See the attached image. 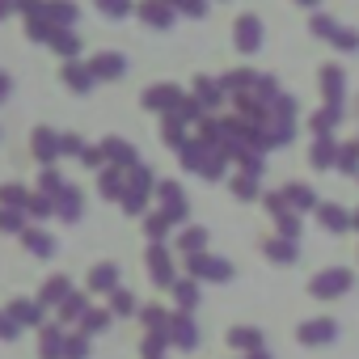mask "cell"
<instances>
[{
    "label": "cell",
    "mask_w": 359,
    "mask_h": 359,
    "mask_svg": "<svg viewBox=\"0 0 359 359\" xmlns=\"http://www.w3.org/2000/svg\"><path fill=\"white\" fill-rule=\"evenodd\" d=\"M351 287H355V275H351L346 266H330V271L313 275V283H309V292H313L317 300H338V296H346Z\"/></svg>",
    "instance_id": "6da1fadb"
},
{
    "label": "cell",
    "mask_w": 359,
    "mask_h": 359,
    "mask_svg": "<svg viewBox=\"0 0 359 359\" xmlns=\"http://www.w3.org/2000/svg\"><path fill=\"white\" fill-rule=\"evenodd\" d=\"M187 275L191 279H203V283H229L233 279V262L212 258V254H191L187 258Z\"/></svg>",
    "instance_id": "7a4b0ae2"
},
{
    "label": "cell",
    "mask_w": 359,
    "mask_h": 359,
    "mask_svg": "<svg viewBox=\"0 0 359 359\" xmlns=\"http://www.w3.org/2000/svg\"><path fill=\"white\" fill-rule=\"evenodd\" d=\"M296 338H300V346H330L338 338V321L334 317H313L296 330Z\"/></svg>",
    "instance_id": "3957f363"
},
{
    "label": "cell",
    "mask_w": 359,
    "mask_h": 359,
    "mask_svg": "<svg viewBox=\"0 0 359 359\" xmlns=\"http://www.w3.org/2000/svg\"><path fill=\"white\" fill-rule=\"evenodd\" d=\"M148 275H152V283H161V287H173L177 283V275H173V258H169V250L161 245V241H152L148 245Z\"/></svg>",
    "instance_id": "277c9868"
},
{
    "label": "cell",
    "mask_w": 359,
    "mask_h": 359,
    "mask_svg": "<svg viewBox=\"0 0 359 359\" xmlns=\"http://www.w3.org/2000/svg\"><path fill=\"white\" fill-rule=\"evenodd\" d=\"M156 199H161V212L173 224L187 220V195H182V187H177V182H156Z\"/></svg>",
    "instance_id": "5b68a950"
},
{
    "label": "cell",
    "mask_w": 359,
    "mask_h": 359,
    "mask_svg": "<svg viewBox=\"0 0 359 359\" xmlns=\"http://www.w3.org/2000/svg\"><path fill=\"white\" fill-rule=\"evenodd\" d=\"M144 106H148V110H165V114H173L177 106H182V89H177V85H156V89L144 93Z\"/></svg>",
    "instance_id": "8992f818"
},
{
    "label": "cell",
    "mask_w": 359,
    "mask_h": 359,
    "mask_svg": "<svg viewBox=\"0 0 359 359\" xmlns=\"http://www.w3.org/2000/svg\"><path fill=\"white\" fill-rule=\"evenodd\" d=\"M169 342L182 346V351H195V346H199V330H195V321H191L187 313H177V317L169 321Z\"/></svg>",
    "instance_id": "52a82bcc"
},
{
    "label": "cell",
    "mask_w": 359,
    "mask_h": 359,
    "mask_svg": "<svg viewBox=\"0 0 359 359\" xmlns=\"http://www.w3.org/2000/svg\"><path fill=\"white\" fill-rule=\"evenodd\" d=\"M89 72H93L97 81H118V76L127 72V60H123V55H114V51H102V55H93V60H89Z\"/></svg>",
    "instance_id": "ba28073f"
},
{
    "label": "cell",
    "mask_w": 359,
    "mask_h": 359,
    "mask_svg": "<svg viewBox=\"0 0 359 359\" xmlns=\"http://www.w3.org/2000/svg\"><path fill=\"white\" fill-rule=\"evenodd\" d=\"M102 152H106V161H110L114 169H123V173L140 165V161H135V148H131L127 140H106V144H102Z\"/></svg>",
    "instance_id": "9c48e42d"
},
{
    "label": "cell",
    "mask_w": 359,
    "mask_h": 359,
    "mask_svg": "<svg viewBox=\"0 0 359 359\" xmlns=\"http://www.w3.org/2000/svg\"><path fill=\"white\" fill-rule=\"evenodd\" d=\"M68 351V334L60 325H43V338H39V355L43 359H64Z\"/></svg>",
    "instance_id": "30bf717a"
},
{
    "label": "cell",
    "mask_w": 359,
    "mask_h": 359,
    "mask_svg": "<svg viewBox=\"0 0 359 359\" xmlns=\"http://www.w3.org/2000/svg\"><path fill=\"white\" fill-rule=\"evenodd\" d=\"M233 34H237V47H241V51H258V47H262V22H258V18H250V13L237 22V30H233Z\"/></svg>",
    "instance_id": "8fae6325"
},
{
    "label": "cell",
    "mask_w": 359,
    "mask_h": 359,
    "mask_svg": "<svg viewBox=\"0 0 359 359\" xmlns=\"http://www.w3.org/2000/svg\"><path fill=\"white\" fill-rule=\"evenodd\" d=\"M89 292H102V296L118 292V266L114 262H97L93 275H89Z\"/></svg>",
    "instance_id": "7c38bea8"
},
{
    "label": "cell",
    "mask_w": 359,
    "mask_h": 359,
    "mask_svg": "<svg viewBox=\"0 0 359 359\" xmlns=\"http://www.w3.org/2000/svg\"><path fill=\"white\" fill-rule=\"evenodd\" d=\"M229 346H237V351L254 355V351H262V346H266V338H262V330H254V325H237V330H229Z\"/></svg>",
    "instance_id": "4fadbf2b"
},
{
    "label": "cell",
    "mask_w": 359,
    "mask_h": 359,
    "mask_svg": "<svg viewBox=\"0 0 359 359\" xmlns=\"http://www.w3.org/2000/svg\"><path fill=\"white\" fill-rule=\"evenodd\" d=\"M317 220H321L330 233H346V229H351V212L338 208V203H317Z\"/></svg>",
    "instance_id": "5bb4252c"
},
{
    "label": "cell",
    "mask_w": 359,
    "mask_h": 359,
    "mask_svg": "<svg viewBox=\"0 0 359 359\" xmlns=\"http://www.w3.org/2000/svg\"><path fill=\"white\" fill-rule=\"evenodd\" d=\"M262 250H266V258H271L275 266H292V262L300 258V250H296V241H287V237H271V241H266Z\"/></svg>",
    "instance_id": "9a60e30c"
},
{
    "label": "cell",
    "mask_w": 359,
    "mask_h": 359,
    "mask_svg": "<svg viewBox=\"0 0 359 359\" xmlns=\"http://www.w3.org/2000/svg\"><path fill=\"white\" fill-rule=\"evenodd\" d=\"M68 296H72V283H68V275H55V279H47V283H43V292H39V304H43V309H47V304H55V309H60Z\"/></svg>",
    "instance_id": "2e32d148"
},
{
    "label": "cell",
    "mask_w": 359,
    "mask_h": 359,
    "mask_svg": "<svg viewBox=\"0 0 359 359\" xmlns=\"http://www.w3.org/2000/svg\"><path fill=\"white\" fill-rule=\"evenodd\" d=\"M43 18H47L51 26H64V30H72V22H76V5H72V0H47Z\"/></svg>",
    "instance_id": "e0dca14e"
},
{
    "label": "cell",
    "mask_w": 359,
    "mask_h": 359,
    "mask_svg": "<svg viewBox=\"0 0 359 359\" xmlns=\"http://www.w3.org/2000/svg\"><path fill=\"white\" fill-rule=\"evenodd\" d=\"M283 199H287L292 212H313V208H317V195H313L304 182H287V187H283Z\"/></svg>",
    "instance_id": "ac0fdd59"
},
{
    "label": "cell",
    "mask_w": 359,
    "mask_h": 359,
    "mask_svg": "<svg viewBox=\"0 0 359 359\" xmlns=\"http://www.w3.org/2000/svg\"><path fill=\"white\" fill-rule=\"evenodd\" d=\"M309 161H313L317 169H330V165H338V144H334V135H317V144H313Z\"/></svg>",
    "instance_id": "d6986e66"
},
{
    "label": "cell",
    "mask_w": 359,
    "mask_h": 359,
    "mask_svg": "<svg viewBox=\"0 0 359 359\" xmlns=\"http://www.w3.org/2000/svg\"><path fill=\"white\" fill-rule=\"evenodd\" d=\"M22 241H26V250H30L34 258H51V254H55V237L43 233V229H26Z\"/></svg>",
    "instance_id": "ffe728a7"
},
{
    "label": "cell",
    "mask_w": 359,
    "mask_h": 359,
    "mask_svg": "<svg viewBox=\"0 0 359 359\" xmlns=\"http://www.w3.org/2000/svg\"><path fill=\"white\" fill-rule=\"evenodd\" d=\"M64 81H68V89H72V93H89L97 76L89 72V64H68V68H64Z\"/></svg>",
    "instance_id": "44dd1931"
},
{
    "label": "cell",
    "mask_w": 359,
    "mask_h": 359,
    "mask_svg": "<svg viewBox=\"0 0 359 359\" xmlns=\"http://www.w3.org/2000/svg\"><path fill=\"white\" fill-rule=\"evenodd\" d=\"M60 152H64V148H60V135L47 131V127H39V131H34V156H39V161H55Z\"/></svg>",
    "instance_id": "7402d4cb"
},
{
    "label": "cell",
    "mask_w": 359,
    "mask_h": 359,
    "mask_svg": "<svg viewBox=\"0 0 359 359\" xmlns=\"http://www.w3.org/2000/svg\"><path fill=\"white\" fill-rule=\"evenodd\" d=\"M9 313H13L18 325H43V304L39 300H13Z\"/></svg>",
    "instance_id": "603a6c76"
},
{
    "label": "cell",
    "mask_w": 359,
    "mask_h": 359,
    "mask_svg": "<svg viewBox=\"0 0 359 359\" xmlns=\"http://www.w3.org/2000/svg\"><path fill=\"white\" fill-rule=\"evenodd\" d=\"M173 300H177V309H182V313H191L199 304V279H177L173 283Z\"/></svg>",
    "instance_id": "cb8c5ba5"
},
{
    "label": "cell",
    "mask_w": 359,
    "mask_h": 359,
    "mask_svg": "<svg viewBox=\"0 0 359 359\" xmlns=\"http://www.w3.org/2000/svg\"><path fill=\"white\" fill-rule=\"evenodd\" d=\"M123 191H127V173L123 169H102V199H123Z\"/></svg>",
    "instance_id": "d4e9b609"
},
{
    "label": "cell",
    "mask_w": 359,
    "mask_h": 359,
    "mask_svg": "<svg viewBox=\"0 0 359 359\" xmlns=\"http://www.w3.org/2000/svg\"><path fill=\"white\" fill-rule=\"evenodd\" d=\"M55 216L60 220H81V191L76 187H64V195L55 199Z\"/></svg>",
    "instance_id": "484cf974"
},
{
    "label": "cell",
    "mask_w": 359,
    "mask_h": 359,
    "mask_svg": "<svg viewBox=\"0 0 359 359\" xmlns=\"http://www.w3.org/2000/svg\"><path fill=\"white\" fill-rule=\"evenodd\" d=\"M203 245H208V229H182L177 233V254H203Z\"/></svg>",
    "instance_id": "4316f807"
},
{
    "label": "cell",
    "mask_w": 359,
    "mask_h": 359,
    "mask_svg": "<svg viewBox=\"0 0 359 359\" xmlns=\"http://www.w3.org/2000/svg\"><path fill=\"white\" fill-rule=\"evenodd\" d=\"M169 346H173V342H169V330H148V338H144V359H165Z\"/></svg>",
    "instance_id": "83f0119b"
},
{
    "label": "cell",
    "mask_w": 359,
    "mask_h": 359,
    "mask_svg": "<svg viewBox=\"0 0 359 359\" xmlns=\"http://www.w3.org/2000/svg\"><path fill=\"white\" fill-rule=\"evenodd\" d=\"M140 13H144V22H148V26H156V30H169V26H173V13L161 5V0H148Z\"/></svg>",
    "instance_id": "f1b7e54d"
},
{
    "label": "cell",
    "mask_w": 359,
    "mask_h": 359,
    "mask_svg": "<svg viewBox=\"0 0 359 359\" xmlns=\"http://www.w3.org/2000/svg\"><path fill=\"white\" fill-rule=\"evenodd\" d=\"M64 187H68V182H64V173H60V169H43V173H39V191H43V195L60 199Z\"/></svg>",
    "instance_id": "f546056e"
},
{
    "label": "cell",
    "mask_w": 359,
    "mask_h": 359,
    "mask_svg": "<svg viewBox=\"0 0 359 359\" xmlns=\"http://www.w3.org/2000/svg\"><path fill=\"white\" fill-rule=\"evenodd\" d=\"M110 317H114L110 309H89V313L81 317V334H102V330L110 325Z\"/></svg>",
    "instance_id": "4dcf8cb0"
},
{
    "label": "cell",
    "mask_w": 359,
    "mask_h": 359,
    "mask_svg": "<svg viewBox=\"0 0 359 359\" xmlns=\"http://www.w3.org/2000/svg\"><path fill=\"white\" fill-rule=\"evenodd\" d=\"M224 173H229V152H224V148H220V152L212 148V156H208V165H203V177H208V182H220Z\"/></svg>",
    "instance_id": "1f68e13d"
},
{
    "label": "cell",
    "mask_w": 359,
    "mask_h": 359,
    "mask_svg": "<svg viewBox=\"0 0 359 359\" xmlns=\"http://www.w3.org/2000/svg\"><path fill=\"white\" fill-rule=\"evenodd\" d=\"M233 195H237L241 203L258 199V177H254V173H237V177H233Z\"/></svg>",
    "instance_id": "d6a6232c"
},
{
    "label": "cell",
    "mask_w": 359,
    "mask_h": 359,
    "mask_svg": "<svg viewBox=\"0 0 359 359\" xmlns=\"http://www.w3.org/2000/svg\"><path fill=\"white\" fill-rule=\"evenodd\" d=\"M51 47H55L60 55H76V51H81L76 34H72V30H64V26H55V30H51Z\"/></svg>",
    "instance_id": "836d02e7"
},
{
    "label": "cell",
    "mask_w": 359,
    "mask_h": 359,
    "mask_svg": "<svg viewBox=\"0 0 359 359\" xmlns=\"http://www.w3.org/2000/svg\"><path fill=\"white\" fill-rule=\"evenodd\" d=\"M321 89H325L330 106H338V97H342V68H325L321 72Z\"/></svg>",
    "instance_id": "e575fe53"
},
{
    "label": "cell",
    "mask_w": 359,
    "mask_h": 359,
    "mask_svg": "<svg viewBox=\"0 0 359 359\" xmlns=\"http://www.w3.org/2000/svg\"><path fill=\"white\" fill-rule=\"evenodd\" d=\"M169 224H173V220H169L165 212H152V216L144 220V233H148V241H165V237H169Z\"/></svg>",
    "instance_id": "d590c367"
},
{
    "label": "cell",
    "mask_w": 359,
    "mask_h": 359,
    "mask_svg": "<svg viewBox=\"0 0 359 359\" xmlns=\"http://www.w3.org/2000/svg\"><path fill=\"white\" fill-rule=\"evenodd\" d=\"M85 313H89V300H85L81 292H72V296L60 304V317H64V321H81Z\"/></svg>",
    "instance_id": "8d00e7d4"
},
{
    "label": "cell",
    "mask_w": 359,
    "mask_h": 359,
    "mask_svg": "<svg viewBox=\"0 0 359 359\" xmlns=\"http://www.w3.org/2000/svg\"><path fill=\"white\" fill-rule=\"evenodd\" d=\"M26 203H30V195H26V187H0V208H18V212H26Z\"/></svg>",
    "instance_id": "74e56055"
},
{
    "label": "cell",
    "mask_w": 359,
    "mask_h": 359,
    "mask_svg": "<svg viewBox=\"0 0 359 359\" xmlns=\"http://www.w3.org/2000/svg\"><path fill=\"white\" fill-rule=\"evenodd\" d=\"M338 118H342V110H338V106H325V110H317V114H313V131H317V135H330Z\"/></svg>",
    "instance_id": "f35d334b"
},
{
    "label": "cell",
    "mask_w": 359,
    "mask_h": 359,
    "mask_svg": "<svg viewBox=\"0 0 359 359\" xmlns=\"http://www.w3.org/2000/svg\"><path fill=\"white\" fill-rule=\"evenodd\" d=\"M110 313H114V317H131V313H135V296L123 292V287L110 292Z\"/></svg>",
    "instance_id": "ab89813d"
},
{
    "label": "cell",
    "mask_w": 359,
    "mask_h": 359,
    "mask_svg": "<svg viewBox=\"0 0 359 359\" xmlns=\"http://www.w3.org/2000/svg\"><path fill=\"white\" fill-rule=\"evenodd\" d=\"M140 317H144V325H148V330H169V321H173V317H169L161 304H148V309H140Z\"/></svg>",
    "instance_id": "60d3db41"
},
{
    "label": "cell",
    "mask_w": 359,
    "mask_h": 359,
    "mask_svg": "<svg viewBox=\"0 0 359 359\" xmlns=\"http://www.w3.org/2000/svg\"><path fill=\"white\" fill-rule=\"evenodd\" d=\"M26 212H30L34 220H47V216L55 212V199H51V195H30V203H26Z\"/></svg>",
    "instance_id": "b9f144b4"
},
{
    "label": "cell",
    "mask_w": 359,
    "mask_h": 359,
    "mask_svg": "<svg viewBox=\"0 0 359 359\" xmlns=\"http://www.w3.org/2000/svg\"><path fill=\"white\" fill-rule=\"evenodd\" d=\"M0 233H26V216L18 208H5L0 212Z\"/></svg>",
    "instance_id": "7bdbcfd3"
},
{
    "label": "cell",
    "mask_w": 359,
    "mask_h": 359,
    "mask_svg": "<svg viewBox=\"0 0 359 359\" xmlns=\"http://www.w3.org/2000/svg\"><path fill=\"white\" fill-rule=\"evenodd\" d=\"M338 169H342V173H359V144L338 148Z\"/></svg>",
    "instance_id": "ee69618b"
},
{
    "label": "cell",
    "mask_w": 359,
    "mask_h": 359,
    "mask_svg": "<svg viewBox=\"0 0 359 359\" xmlns=\"http://www.w3.org/2000/svg\"><path fill=\"white\" fill-rule=\"evenodd\" d=\"M64 359H89V334H68Z\"/></svg>",
    "instance_id": "f6af8a7d"
},
{
    "label": "cell",
    "mask_w": 359,
    "mask_h": 359,
    "mask_svg": "<svg viewBox=\"0 0 359 359\" xmlns=\"http://www.w3.org/2000/svg\"><path fill=\"white\" fill-rule=\"evenodd\" d=\"M275 224H279V237H287V241H296V237H300V220H296V212L275 216Z\"/></svg>",
    "instance_id": "bcb514c9"
},
{
    "label": "cell",
    "mask_w": 359,
    "mask_h": 359,
    "mask_svg": "<svg viewBox=\"0 0 359 359\" xmlns=\"http://www.w3.org/2000/svg\"><path fill=\"white\" fill-rule=\"evenodd\" d=\"M97 9H102L106 18H127V13H131V0H97Z\"/></svg>",
    "instance_id": "7dc6e473"
},
{
    "label": "cell",
    "mask_w": 359,
    "mask_h": 359,
    "mask_svg": "<svg viewBox=\"0 0 359 359\" xmlns=\"http://www.w3.org/2000/svg\"><path fill=\"white\" fill-rule=\"evenodd\" d=\"M224 97V85H212V81H199V102L203 106H216Z\"/></svg>",
    "instance_id": "c3c4849f"
},
{
    "label": "cell",
    "mask_w": 359,
    "mask_h": 359,
    "mask_svg": "<svg viewBox=\"0 0 359 359\" xmlns=\"http://www.w3.org/2000/svg\"><path fill=\"white\" fill-rule=\"evenodd\" d=\"M309 26H313V34H317V39H330V43H334V39H338V26H334V22H330V18H313V22H309Z\"/></svg>",
    "instance_id": "681fc988"
},
{
    "label": "cell",
    "mask_w": 359,
    "mask_h": 359,
    "mask_svg": "<svg viewBox=\"0 0 359 359\" xmlns=\"http://www.w3.org/2000/svg\"><path fill=\"white\" fill-rule=\"evenodd\" d=\"M18 334H22V325H18V321H13V313L5 309V313H0V338H5V342H13Z\"/></svg>",
    "instance_id": "f907efd6"
},
{
    "label": "cell",
    "mask_w": 359,
    "mask_h": 359,
    "mask_svg": "<svg viewBox=\"0 0 359 359\" xmlns=\"http://www.w3.org/2000/svg\"><path fill=\"white\" fill-rule=\"evenodd\" d=\"M245 85H254V72H245V68H237V72L224 76V89H245Z\"/></svg>",
    "instance_id": "816d5d0a"
},
{
    "label": "cell",
    "mask_w": 359,
    "mask_h": 359,
    "mask_svg": "<svg viewBox=\"0 0 359 359\" xmlns=\"http://www.w3.org/2000/svg\"><path fill=\"white\" fill-rule=\"evenodd\" d=\"M43 9H47V0H18V13H26L30 22L43 18Z\"/></svg>",
    "instance_id": "f5cc1de1"
},
{
    "label": "cell",
    "mask_w": 359,
    "mask_h": 359,
    "mask_svg": "<svg viewBox=\"0 0 359 359\" xmlns=\"http://www.w3.org/2000/svg\"><path fill=\"white\" fill-rule=\"evenodd\" d=\"M334 47H342V51H355V47H359V34H355V30H338Z\"/></svg>",
    "instance_id": "db71d44e"
},
{
    "label": "cell",
    "mask_w": 359,
    "mask_h": 359,
    "mask_svg": "<svg viewBox=\"0 0 359 359\" xmlns=\"http://www.w3.org/2000/svg\"><path fill=\"white\" fill-rule=\"evenodd\" d=\"M81 161H85L89 169H102V165H106V152H102V148H85V152H81Z\"/></svg>",
    "instance_id": "11a10c76"
},
{
    "label": "cell",
    "mask_w": 359,
    "mask_h": 359,
    "mask_svg": "<svg viewBox=\"0 0 359 359\" xmlns=\"http://www.w3.org/2000/svg\"><path fill=\"white\" fill-rule=\"evenodd\" d=\"M177 13H191V18H203V0H177Z\"/></svg>",
    "instance_id": "9f6ffc18"
},
{
    "label": "cell",
    "mask_w": 359,
    "mask_h": 359,
    "mask_svg": "<svg viewBox=\"0 0 359 359\" xmlns=\"http://www.w3.org/2000/svg\"><path fill=\"white\" fill-rule=\"evenodd\" d=\"M60 148H64V152H72V156H81V152H85L81 135H60Z\"/></svg>",
    "instance_id": "6f0895ef"
},
{
    "label": "cell",
    "mask_w": 359,
    "mask_h": 359,
    "mask_svg": "<svg viewBox=\"0 0 359 359\" xmlns=\"http://www.w3.org/2000/svg\"><path fill=\"white\" fill-rule=\"evenodd\" d=\"M13 9H18V0H0V18H9Z\"/></svg>",
    "instance_id": "680465c9"
},
{
    "label": "cell",
    "mask_w": 359,
    "mask_h": 359,
    "mask_svg": "<svg viewBox=\"0 0 359 359\" xmlns=\"http://www.w3.org/2000/svg\"><path fill=\"white\" fill-rule=\"evenodd\" d=\"M245 359H271V355H266V346H262V351H254V355H245Z\"/></svg>",
    "instance_id": "91938a15"
},
{
    "label": "cell",
    "mask_w": 359,
    "mask_h": 359,
    "mask_svg": "<svg viewBox=\"0 0 359 359\" xmlns=\"http://www.w3.org/2000/svg\"><path fill=\"white\" fill-rule=\"evenodd\" d=\"M5 93H9V81H5V76H0V97H5Z\"/></svg>",
    "instance_id": "94428289"
},
{
    "label": "cell",
    "mask_w": 359,
    "mask_h": 359,
    "mask_svg": "<svg viewBox=\"0 0 359 359\" xmlns=\"http://www.w3.org/2000/svg\"><path fill=\"white\" fill-rule=\"evenodd\" d=\"M351 229H359V212H351Z\"/></svg>",
    "instance_id": "6125c7cd"
},
{
    "label": "cell",
    "mask_w": 359,
    "mask_h": 359,
    "mask_svg": "<svg viewBox=\"0 0 359 359\" xmlns=\"http://www.w3.org/2000/svg\"><path fill=\"white\" fill-rule=\"evenodd\" d=\"M300 5H317V0H300Z\"/></svg>",
    "instance_id": "be15d7a7"
}]
</instances>
